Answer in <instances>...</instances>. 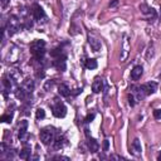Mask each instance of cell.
<instances>
[{"mask_svg": "<svg viewBox=\"0 0 161 161\" xmlns=\"http://www.w3.org/2000/svg\"><path fill=\"white\" fill-rule=\"evenodd\" d=\"M8 3H9V0H2V7H3V8H5Z\"/></svg>", "mask_w": 161, "mask_h": 161, "instance_id": "obj_29", "label": "cell"}, {"mask_svg": "<svg viewBox=\"0 0 161 161\" xmlns=\"http://www.w3.org/2000/svg\"><path fill=\"white\" fill-rule=\"evenodd\" d=\"M140 10L142 11L144 14H150L151 16H156V11H155V9L150 8V7L146 5V4H141V5H140Z\"/></svg>", "mask_w": 161, "mask_h": 161, "instance_id": "obj_17", "label": "cell"}, {"mask_svg": "<svg viewBox=\"0 0 161 161\" xmlns=\"http://www.w3.org/2000/svg\"><path fill=\"white\" fill-rule=\"evenodd\" d=\"M55 138V131L53 127H46L40 131V141L44 145H49L52 144Z\"/></svg>", "mask_w": 161, "mask_h": 161, "instance_id": "obj_2", "label": "cell"}, {"mask_svg": "<svg viewBox=\"0 0 161 161\" xmlns=\"http://www.w3.org/2000/svg\"><path fill=\"white\" fill-rule=\"evenodd\" d=\"M130 52V43H128V37H124V42H122V50H121V60H126L127 55Z\"/></svg>", "mask_w": 161, "mask_h": 161, "instance_id": "obj_5", "label": "cell"}, {"mask_svg": "<svg viewBox=\"0 0 161 161\" xmlns=\"http://www.w3.org/2000/svg\"><path fill=\"white\" fill-rule=\"evenodd\" d=\"M154 117L156 120H161V110H155L154 111Z\"/></svg>", "mask_w": 161, "mask_h": 161, "instance_id": "obj_23", "label": "cell"}, {"mask_svg": "<svg viewBox=\"0 0 161 161\" xmlns=\"http://www.w3.org/2000/svg\"><path fill=\"white\" fill-rule=\"evenodd\" d=\"M88 43H89V46H91V48L94 50V52H98L99 49H101V40H98L97 38H94V37H92V35H88Z\"/></svg>", "mask_w": 161, "mask_h": 161, "instance_id": "obj_10", "label": "cell"}, {"mask_svg": "<svg viewBox=\"0 0 161 161\" xmlns=\"http://www.w3.org/2000/svg\"><path fill=\"white\" fill-rule=\"evenodd\" d=\"M141 152H142V147H141V142L138 138H135L131 144V154L133 156H140Z\"/></svg>", "mask_w": 161, "mask_h": 161, "instance_id": "obj_7", "label": "cell"}, {"mask_svg": "<svg viewBox=\"0 0 161 161\" xmlns=\"http://www.w3.org/2000/svg\"><path fill=\"white\" fill-rule=\"evenodd\" d=\"M30 52L37 59H42L46 54V42L44 40H34L30 44Z\"/></svg>", "mask_w": 161, "mask_h": 161, "instance_id": "obj_1", "label": "cell"}, {"mask_svg": "<svg viewBox=\"0 0 161 161\" xmlns=\"http://www.w3.org/2000/svg\"><path fill=\"white\" fill-rule=\"evenodd\" d=\"M33 16H34L35 20H38V22H40L42 19L46 18V13L42 9V7H39L38 4H34V7H33Z\"/></svg>", "mask_w": 161, "mask_h": 161, "instance_id": "obj_6", "label": "cell"}, {"mask_svg": "<svg viewBox=\"0 0 161 161\" xmlns=\"http://www.w3.org/2000/svg\"><path fill=\"white\" fill-rule=\"evenodd\" d=\"M79 92H82V88H78V89H76V91H74V92H73V94H74V96H76V94H78V93H79Z\"/></svg>", "mask_w": 161, "mask_h": 161, "instance_id": "obj_30", "label": "cell"}, {"mask_svg": "<svg viewBox=\"0 0 161 161\" xmlns=\"http://www.w3.org/2000/svg\"><path fill=\"white\" fill-rule=\"evenodd\" d=\"M19 157L22 159V160H28V159H30V150H29L28 147L23 149L22 151L19 152Z\"/></svg>", "mask_w": 161, "mask_h": 161, "instance_id": "obj_18", "label": "cell"}, {"mask_svg": "<svg viewBox=\"0 0 161 161\" xmlns=\"http://www.w3.org/2000/svg\"><path fill=\"white\" fill-rule=\"evenodd\" d=\"M128 105L131 106V107H133L135 105H136V98H135V96L131 93V94H128Z\"/></svg>", "mask_w": 161, "mask_h": 161, "instance_id": "obj_22", "label": "cell"}, {"mask_svg": "<svg viewBox=\"0 0 161 161\" xmlns=\"http://www.w3.org/2000/svg\"><path fill=\"white\" fill-rule=\"evenodd\" d=\"M27 128H28V122L27 121H22L19 125V132H18V137L20 140H23L27 135Z\"/></svg>", "mask_w": 161, "mask_h": 161, "instance_id": "obj_13", "label": "cell"}, {"mask_svg": "<svg viewBox=\"0 0 161 161\" xmlns=\"http://www.w3.org/2000/svg\"><path fill=\"white\" fill-rule=\"evenodd\" d=\"M35 117H37V120L44 118V117H46V111H44L43 108H38V110H37V113H35Z\"/></svg>", "mask_w": 161, "mask_h": 161, "instance_id": "obj_20", "label": "cell"}, {"mask_svg": "<svg viewBox=\"0 0 161 161\" xmlns=\"http://www.w3.org/2000/svg\"><path fill=\"white\" fill-rule=\"evenodd\" d=\"M88 149H89L91 152H97L98 149H99L98 142L94 138H92V137H88Z\"/></svg>", "mask_w": 161, "mask_h": 161, "instance_id": "obj_16", "label": "cell"}, {"mask_svg": "<svg viewBox=\"0 0 161 161\" xmlns=\"http://www.w3.org/2000/svg\"><path fill=\"white\" fill-rule=\"evenodd\" d=\"M53 66L59 71H66V55H60L53 60Z\"/></svg>", "mask_w": 161, "mask_h": 161, "instance_id": "obj_8", "label": "cell"}, {"mask_svg": "<svg viewBox=\"0 0 161 161\" xmlns=\"http://www.w3.org/2000/svg\"><path fill=\"white\" fill-rule=\"evenodd\" d=\"M141 87H142V89L146 94H152L157 91V83L156 82H147V83L142 85Z\"/></svg>", "mask_w": 161, "mask_h": 161, "instance_id": "obj_9", "label": "cell"}, {"mask_svg": "<svg viewBox=\"0 0 161 161\" xmlns=\"http://www.w3.org/2000/svg\"><path fill=\"white\" fill-rule=\"evenodd\" d=\"M102 146H103V151H108V147H110V141H108V140H105Z\"/></svg>", "mask_w": 161, "mask_h": 161, "instance_id": "obj_24", "label": "cell"}, {"mask_svg": "<svg viewBox=\"0 0 161 161\" xmlns=\"http://www.w3.org/2000/svg\"><path fill=\"white\" fill-rule=\"evenodd\" d=\"M102 89H103V79L96 78L94 82L92 83V91H93L94 93H99Z\"/></svg>", "mask_w": 161, "mask_h": 161, "instance_id": "obj_12", "label": "cell"}, {"mask_svg": "<svg viewBox=\"0 0 161 161\" xmlns=\"http://www.w3.org/2000/svg\"><path fill=\"white\" fill-rule=\"evenodd\" d=\"M142 73H144V68L141 67V66H136L131 71V78L133 80H138L141 78V76H142Z\"/></svg>", "mask_w": 161, "mask_h": 161, "instance_id": "obj_11", "label": "cell"}, {"mask_svg": "<svg viewBox=\"0 0 161 161\" xmlns=\"http://www.w3.org/2000/svg\"><path fill=\"white\" fill-rule=\"evenodd\" d=\"M52 111H53V115L58 118H63L67 115V107L62 102H55V105L52 106Z\"/></svg>", "mask_w": 161, "mask_h": 161, "instance_id": "obj_3", "label": "cell"}, {"mask_svg": "<svg viewBox=\"0 0 161 161\" xmlns=\"http://www.w3.org/2000/svg\"><path fill=\"white\" fill-rule=\"evenodd\" d=\"M54 160H66V161H69V157H66V156H55Z\"/></svg>", "mask_w": 161, "mask_h": 161, "instance_id": "obj_26", "label": "cell"}, {"mask_svg": "<svg viewBox=\"0 0 161 161\" xmlns=\"http://www.w3.org/2000/svg\"><path fill=\"white\" fill-rule=\"evenodd\" d=\"M64 145H66V138H64L63 136H58V137H55L54 141H53V146H54V149H57V150L62 149Z\"/></svg>", "mask_w": 161, "mask_h": 161, "instance_id": "obj_14", "label": "cell"}, {"mask_svg": "<svg viewBox=\"0 0 161 161\" xmlns=\"http://www.w3.org/2000/svg\"><path fill=\"white\" fill-rule=\"evenodd\" d=\"M117 4H118V0H113V2L110 3V7H111V8H115Z\"/></svg>", "mask_w": 161, "mask_h": 161, "instance_id": "obj_27", "label": "cell"}, {"mask_svg": "<svg viewBox=\"0 0 161 161\" xmlns=\"http://www.w3.org/2000/svg\"><path fill=\"white\" fill-rule=\"evenodd\" d=\"M58 93L62 96V97H68L72 92H71V89L68 88L67 85H59L58 86Z\"/></svg>", "mask_w": 161, "mask_h": 161, "instance_id": "obj_15", "label": "cell"}, {"mask_svg": "<svg viewBox=\"0 0 161 161\" xmlns=\"http://www.w3.org/2000/svg\"><path fill=\"white\" fill-rule=\"evenodd\" d=\"M160 15H161V11H160Z\"/></svg>", "mask_w": 161, "mask_h": 161, "instance_id": "obj_31", "label": "cell"}, {"mask_svg": "<svg viewBox=\"0 0 161 161\" xmlns=\"http://www.w3.org/2000/svg\"><path fill=\"white\" fill-rule=\"evenodd\" d=\"M11 120H13V113H10V115H3V116H2V121H3V122L10 124Z\"/></svg>", "mask_w": 161, "mask_h": 161, "instance_id": "obj_21", "label": "cell"}, {"mask_svg": "<svg viewBox=\"0 0 161 161\" xmlns=\"http://www.w3.org/2000/svg\"><path fill=\"white\" fill-rule=\"evenodd\" d=\"M20 23H19V20H18V18L16 16H11L10 19H9V27H8V29H9V35H13L14 33H16L18 30H20Z\"/></svg>", "mask_w": 161, "mask_h": 161, "instance_id": "obj_4", "label": "cell"}, {"mask_svg": "<svg viewBox=\"0 0 161 161\" xmlns=\"http://www.w3.org/2000/svg\"><path fill=\"white\" fill-rule=\"evenodd\" d=\"M97 60L96 59H87L86 60V68L88 69H96L97 68Z\"/></svg>", "mask_w": 161, "mask_h": 161, "instance_id": "obj_19", "label": "cell"}, {"mask_svg": "<svg viewBox=\"0 0 161 161\" xmlns=\"http://www.w3.org/2000/svg\"><path fill=\"white\" fill-rule=\"evenodd\" d=\"M112 160H124V157H121V156H117V155H112L111 156Z\"/></svg>", "mask_w": 161, "mask_h": 161, "instance_id": "obj_28", "label": "cell"}, {"mask_svg": "<svg viewBox=\"0 0 161 161\" xmlns=\"http://www.w3.org/2000/svg\"><path fill=\"white\" fill-rule=\"evenodd\" d=\"M94 116H96L94 113H89V115L86 117V122H91V121H93V120H94Z\"/></svg>", "mask_w": 161, "mask_h": 161, "instance_id": "obj_25", "label": "cell"}]
</instances>
